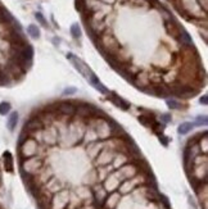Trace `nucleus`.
Masks as SVG:
<instances>
[{
  "mask_svg": "<svg viewBox=\"0 0 208 209\" xmlns=\"http://www.w3.org/2000/svg\"><path fill=\"white\" fill-rule=\"evenodd\" d=\"M67 58H68V59L71 60V62H72V64L76 67V69H77L78 72H80L82 76L86 77V78L91 75V73H93V71H91V69H90L89 67L82 62V60H81L80 58H77L76 55H73L72 53H68V54H67Z\"/></svg>",
  "mask_w": 208,
  "mask_h": 209,
  "instance_id": "f257e3e1",
  "label": "nucleus"
},
{
  "mask_svg": "<svg viewBox=\"0 0 208 209\" xmlns=\"http://www.w3.org/2000/svg\"><path fill=\"white\" fill-rule=\"evenodd\" d=\"M109 100H111L117 108L122 109V110H128L130 109V103L126 101L125 99H122L120 95H117L116 93H109Z\"/></svg>",
  "mask_w": 208,
  "mask_h": 209,
  "instance_id": "f03ea898",
  "label": "nucleus"
},
{
  "mask_svg": "<svg viewBox=\"0 0 208 209\" xmlns=\"http://www.w3.org/2000/svg\"><path fill=\"white\" fill-rule=\"evenodd\" d=\"M44 125L42 122L39 119V118H31L28 119L26 123H24V127H23V131L24 132H32V131H41Z\"/></svg>",
  "mask_w": 208,
  "mask_h": 209,
  "instance_id": "7ed1b4c3",
  "label": "nucleus"
},
{
  "mask_svg": "<svg viewBox=\"0 0 208 209\" xmlns=\"http://www.w3.org/2000/svg\"><path fill=\"white\" fill-rule=\"evenodd\" d=\"M57 109L59 110L60 113H63V114H66V115H70V117L76 113V107L73 105L72 103H70V101H63V103H60Z\"/></svg>",
  "mask_w": 208,
  "mask_h": 209,
  "instance_id": "20e7f679",
  "label": "nucleus"
},
{
  "mask_svg": "<svg viewBox=\"0 0 208 209\" xmlns=\"http://www.w3.org/2000/svg\"><path fill=\"white\" fill-rule=\"evenodd\" d=\"M3 162H4V168L7 172H13V157L9 151H4L3 154Z\"/></svg>",
  "mask_w": 208,
  "mask_h": 209,
  "instance_id": "39448f33",
  "label": "nucleus"
},
{
  "mask_svg": "<svg viewBox=\"0 0 208 209\" xmlns=\"http://www.w3.org/2000/svg\"><path fill=\"white\" fill-rule=\"evenodd\" d=\"M18 123V113L17 112H13V113H10L9 115V118H8V122H7V127H8V130L9 131H13L16 126Z\"/></svg>",
  "mask_w": 208,
  "mask_h": 209,
  "instance_id": "423d86ee",
  "label": "nucleus"
},
{
  "mask_svg": "<svg viewBox=\"0 0 208 209\" xmlns=\"http://www.w3.org/2000/svg\"><path fill=\"white\" fill-rule=\"evenodd\" d=\"M193 128H194V125L190 123V122H182V123L179 126V128H177V132L180 135H186V133L190 132Z\"/></svg>",
  "mask_w": 208,
  "mask_h": 209,
  "instance_id": "0eeeda50",
  "label": "nucleus"
},
{
  "mask_svg": "<svg viewBox=\"0 0 208 209\" xmlns=\"http://www.w3.org/2000/svg\"><path fill=\"white\" fill-rule=\"evenodd\" d=\"M27 34L31 36L32 39H38L40 36V30L38 28V26H35V24H30L27 27Z\"/></svg>",
  "mask_w": 208,
  "mask_h": 209,
  "instance_id": "6e6552de",
  "label": "nucleus"
},
{
  "mask_svg": "<svg viewBox=\"0 0 208 209\" xmlns=\"http://www.w3.org/2000/svg\"><path fill=\"white\" fill-rule=\"evenodd\" d=\"M10 109H12V107H10V104L8 101H2L0 103V114L2 115H7L10 112Z\"/></svg>",
  "mask_w": 208,
  "mask_h": 209,
  "instance_id": "1a4fd4ad",
  "label": "nucleus"
},
{
  "mask_svg": "<svg viewBox=\"0 0 208 209\" xmlns=\"http://www.w3.org/2000/svg\"><path fill=\"white\" fill-rule=\"evenodd\" d=\"M71 35L73 36V39H78L81 36V30H80L78 23H73L71 26Z\"/></svg>",
  "mask_w": 208,
  "mask_h": 209,
  "instance_id": "9d476101",
  "label": "nucleus"
},
{
  "mask_svg": "<svg viewBox=\"0 0 208 209\" xmlns=\"http://www.w3.org/2000/svg\"><path fill=\"white\" fill-rule=\"evenodd\" d=\"M166 104H167V107L170 109H175V110H179L181 108V104L179 101H176L175 99H167L166 100Z\"/></svg>",
  "mask_w": 208,
  "mask_h": 209,
  "instance_id": "9b49d317",
  "label": "nucleus"
},
{
  "mask_svg": "<svg viewBox=\"0 0 208 209\" xmlns=\"http://www.w3.org/2000/svg\"><path fill=\"white\" fill-rule=\"evenodd\" d=\"M208 121H207V115H198L195 118V125L197 126H207Z\"/></svg>",
  "mask_w": 208,
  "mask_h": 209,
  "instance_id": "f8f14e48",
  "label": "nucleus"
},
{
  "mask_svg": "<svg viewBox=\"0 0 208 209\" xmlns=\"http://www.w3.org/2000/svg\"><path fill=\"white\" fill-rule=\"evenodd\" d=\"M35 17H36V19H38V22L41 24V26H44V27H48V22H46V19L44 18V16H42L40 12L39 13H36L35 14Z\"/></svg>",
  "mask_w": 208,
  "mask_h": 209,
  "instance_id": "ddd939ff",
  "label": "nucleus"
},
{
  "mask_svg": "<svg viewBox=\"0 0 208 209\" xmlns=\"http://www.w3.org/2000/svg\"><path fill=\"white\" fill-rule=\"evenodd\" d=\"M171 119H172V117H171L170 113H162L161 114V121L163 122V123H170Z\"/></svg>",
  "mask_w": 208,
  "mask_h": 209,
  "instance_id": "4468645a",
  "label": "nucleus"
},
{
  "mask_svg": "<svg viewBox=\"0 0 208 209\" xmlns=\"http://www.w3.org/2000/svg\"><path fill=\"white\" fill-rule=\"evenodd\" d=\"M158 137H160V141H161V143H162V144H163L164 146H167V145H168V137L163 136V133L158 135Z\"/></svg>",
  "mask_w": 208,
  "mask_h": 209,
  "instance_id": "2eb2a0df",
  "label": "nucleus"
},
{
  "mask_svg": "<svg viewBox=\"0 0 208 209\" xmlns=\"http://www.w3.org/2000/svg\"><path fill=\"white\" fill-rule=\"evenodd\" d=\"M76 93V89L75 87H67L64 91H63V95H72Z\"/></svg>",
  "mask_w": 208,
  "mask_h": 209,
  "instance_id": "dca6fc26",
  "label": "nucleus"
},
{
  "mask_svg": "<svg viewBox=\"0 0 208 209\" xmlns=\"http://www.w3.org/2000/svg\"><path fill=\"white\" fill-rule=\"evenodd\" d=\"M199 103L203 104V105H207V103H208V101H207V95H203V96H202L200 99H199Z\"/></svg>",
  "mask_w": 208,
  "mask_h": 209,
  "instance_id": "f3484780",
  "label": "nucleus"
},
{
  "mask_svg": "<svg viewBox=\"0 0 208 209\" xmlns=\"http://www.w3.org/2000/svg\"><path fill=\"white\" fill-rule=\"evenodd\" d=\"M102 2H104V3H113L114 0H102Z\"/></svg>",
  "mask_w": 208,
  "mask_h": 209,
  "instance_id": "a211bd4d",
  "label": "nucleus"
},
{
  "mask_svg": "<svg viewBox=\"0 0 208 209\" xmlns=\"http://www.w3.org/2000/svg\"><path fill=\"white\" fill-rule=\"evenodd\" d=\"M39 209H46L45 207H41V205H39Z\"/></svg>",
  "mask_w": 208,
  "mask_h": 209,
  "instance_id": "6ab92c4d",
  "label": "nucleus"
}]
</instances>
